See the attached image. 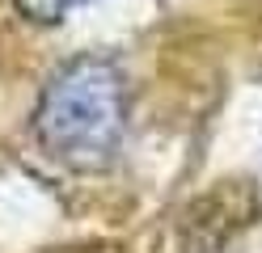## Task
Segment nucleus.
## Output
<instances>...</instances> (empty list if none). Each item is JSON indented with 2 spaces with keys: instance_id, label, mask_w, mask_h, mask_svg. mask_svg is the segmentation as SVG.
I'll return each instance as SVG.
<instances>
[{
  "instance_id": "nucleus-1",
  "label": "nucleus",
  "mask_w": 262,
  "mask_h": 253,
  "mask_svg": "<svg viewBox=\"0 0 262 253\" xmlns=\"http://www.w3.org/2000/svg\"><path fill=\"white\" fill-rule=\"evenodd\" d=\"M131 89L110 55H76L42 84L30 131L47 160L72 173H102L127 135Z\"/></svg>"
},
{
  "instance_id": "nucleus-2",
  "label": "nucleus",
  "mask_w": 262,
  "mask_h": 253,
  "mask_svg": "<svg viewBox=\"0 0 262 253\" xmlns=\"http://www.w3.org/2000/svg\"><path fill=\"white\" fill-rule=\"evenodd\" d=\"M13 5H17V13L26 21H34V26H59L63 17L76 5H85V0H13Z\"/></svg>"
}]
</instances>
